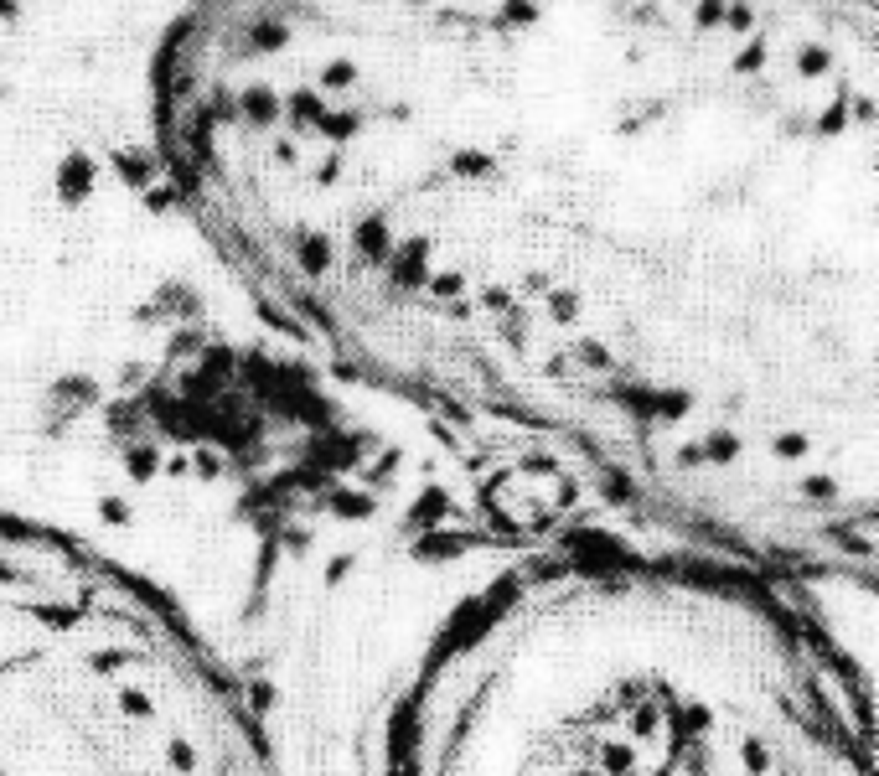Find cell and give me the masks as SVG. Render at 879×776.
<instances>
[{"label": "cell", "mask_w": 879, "mask_h": 776, "mask_svg": "<svg viewBox=\"0 0 879 776\" xmlns=\"http://www.w3.org/2000/svg\"><path fill=\"white\" fill-rule=\"evenodd\" d=\"M879 0H181L192 233L352 378L874 570Z\"/></svg>", "instance_id": "6da1fadb"}, {"label": "cell", "mask_w": 879, "mask_h": 776, "mask_svg": "<svg viewBox=\"0 0 879 776\" xmlns=\"http://www.w3.org/2000/svg\"><path fill=\"white\" fill-rule=\"evenodd\" d=\"M388 776H874L843 652L755 564L580 549L445 621Z\"/></svg>", "instance_id": "7a4b0ae2"}]
</instances>
